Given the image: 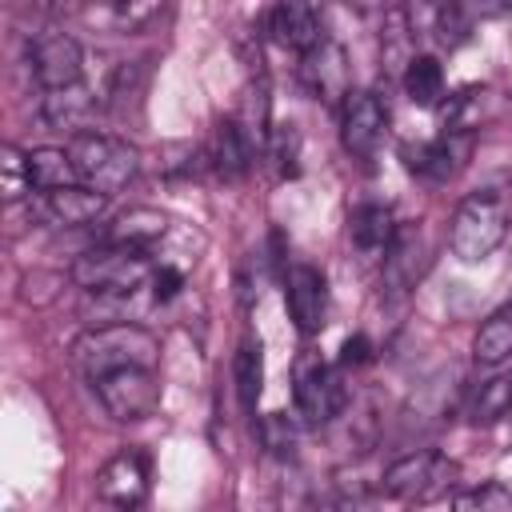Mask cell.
<instances>
[{
    "label": "cell",
    "instance_id": "6da1fadb",
    "mask_svg": "<svg viewBox=\"0 0 512 512\" xmlns=\"http://www.w3.org/2000/svg\"><path fill=\"white\" fill-rule=\"evenodd\" d=\"M508 224H512V188L508 184H484V188L468 192L452 216V232H448L452 256L464 264L488 260L504 244Z\"/></svg>",
    "mask_w": 512,
    "mask_h": 512
},
{
    "label": "cell",
    "instance_id": "7a4b0ae2",
    "mask_svg": "<svg viewBox=\"0 0 512 512\" xmlns=\"http://www.w3.org/2000/svg\"><path fill=\"white\" fill-rule=\"evenodd\" d=\"M72 360H76V368H80L88 380H96V376H104V372H112V368H132V364L156 368V364H160V340H156L148 328L128 324V320H120V324H100V328H88V332L72 344Z\"/></svg>",
    "mask_w": 512,
    "mask_h": 512
},
{
    "label": "cell",
    "instance_id": "3957f363",
    "mask_svg": "<svg viewBox=\"0 0 512 512\" xmlns=\"http://www.w3.org/2000/svg\"><path fill=\"white\" fill-rule=\"evenodd\" d=\"M152 276V260L148 248H124V244H100L92 252H84L72 264V280L84 292H96L104 300H124L132 296L144 280Z\"/></svg>",
    "mask_w": 512,
    "mask_h": 512
},
{
    "label": "cell",
    "instance_id": "277c9868",
    "mask_svg": "<svg viewBox=\"0 0 512 512\" xmlns=\"http://www.w3.org/2000/svg\"><path fill=\"white\" fill-rule=\"evenodd\" d=\"M68 156L72 168L80 176V184L96 188V192H120L136 172H140V152L108 132H76L68 140Z\"/></svg>",
    "mask_w": 512,
    "mask_h": 512
},
{
    "label": "cell",
    "instance_id": "5b68a950",
    "mask_svg": "<svg viewBox=\"0 0 512 512\" xmlns=\"http://www.w3.org/2000/svg\"><path fill=\"white\" fill-rule=\"evenodd\" d=\"M460 480V464L440 456V452H412V456H400L396 464H388L384 472V492L392 500H404V504H432V500H452V488Z\"/></svg>",
    "mask_w": 512,
    "mask_h": 512
},
{
    "label": "cell",
    "instance_id": "8992f818",
    "mask_svg": "<svg viewBox=\"0 0 512 512\" xmlns=\"http://www.w3.org/2000/svg\"><path fill=\"white\" fill-rule=\"evenodd\" d=\"M104 412L120 424L132 420H148L160 408V376L148 364H132V368H112L104 376L92 380Z\"/></svg>",
    "mask_w": 512,
    "mask_h": 512
},
{
    "label": "cell",
    "instance_id": "52a82bcc",
    "mask_svg": "<svg viewBox=\"0 0 512 512\" xmlns=\"http://www.w3.org/2000/svg\"><path fill=\"white\" fill-rule=\"evenodd\" d=\"M292 400H296V412L304 416V424H328L344 412V380L332 364L320 360V352H304L296 360V372H292Z\"/></svg>",
    "mask_w": 512,
    "mask_h": 512
},
{
    "label": "cell",
    "instance_id": "ba28073f",
    "mask_svg": "<svg viewBox=\"0 0 512 512\" xmlns=\"http://www.w3.org/2000/svg\"><path fill=\"white\" fill-rule=\"evenodd\" d=\"M388 136V108L376 92L368 88H348L340 100V144L352 156H372Z\"/></svg>",
    "mask_w": 512,
    "mask_h": 512
},
{
    "label": "cell",
    "instance_id": "9c48e42d",
    "mask_svg": "<svg viewBox=\"0 0 512 512\" xmlns=\"http://www.w3.org/2000/svg\"><path fill=\"white\" fill-rule=\"evenodd\" d=\"M28 68L36 76V84L48 92V88H64V84H80L84 76V52L80 44L68 36V32H40L32 36L28 44Z\"/></svg>",
    "mask_w": 512,
    "mask_h": 512
},
{
    "label": "cell",
    "instance_id": "30bf717a",
    "mask_svg": "<svg viewBox=\"0 0 512 512\" xmlns=\"http://www.w3.org/2000/svg\"><path fill=\"white\" fill-rule=\"evenodd\" d=\"M148 488H152V468H148V456L144 452H116L100 476H96V496L104 504H116V508H140L148 500Z\"/></svg>",
    "mask_w": 512,
    "mask_h": 512
},
{
    "label": "cell",
    "instance_id": "8fae6325",
    "mask_svg": "<svg viewBox=\"0 0 512 512\" xmlns=\"http://www.w3.org/2000/svg\"><path fill=\"white\" fill-rule=\"evenodd\" d=\"M284 304H288L292 324L304 336H316L324 328V316H328V280H324V272L312 268V264H292V272L284 276Z\"/></svg>",
    "mask_w": 512,
    "mask_h": 512
},
{
    "label": "cell",
    "instance_id": "7c38bea8",
    "mask_svg": "<svg viewBox=\"0 0 512 512\" xmlns=\"http://www.w3.org/2000/svg\"><path fill=\"white\" fill-rule=\"evenodd\" d=\"M108 208V192H96L88 184H68V188H52L40 192L32 200V212L56 228H84L92 220H100Z\"/></svg>",
    "mask_w": 512,
    "mask_h": 512
},
{
    "label": "cell",
    "instance_id": "4fadbf2b",
    "mask_svg": "<svg viewBox=\"0 0 512 512\" xmlns=\"http://www.w3.org/2000/svg\"><path fill=\"white\" fill-rule=\"evenodd\" d=\"M468 148H472V144H468V132H440L436 140H424V144L404 148V164H408V172H416L420 180L444 184V180H452V176L464 168Z\"/></svg>",
    "mask_w": 512,
    "mask_h": 512
},
{
    "label": "cell",
    "instance_id": "5bb4252c",
    "mask_svg": "<svg viewBox=\"0 0 512 512\" xmlns=\"http://www.w3.org/2000/svg\"><path fill=\"white\" fill-rule=\"evenodd\" d=\"M268 36L292 52L316 48L324 40V24H320L316 4L312 0H276L268 12Z\"/></svg>",
    "mask_w": 512,
    "mask_h": 512
},
{
    "label": "cell",
    "instance_id": "9a60e30c",
    "mask_svg": "<svg viewBox=\"0 0 512 512\" xmlns=\"http://www.w3.org/2000/svg\"><path fill=\"white\" fill-rule=\"evenodd\" d=\"M304 84L312 88L316 100H328V104H340L348 96V64H344V52L340 44L332 40H320L316 48L304 52Z\"/></svg>",
    "mask_w": 512,
    "mask_h": 512
},
{
    "label": "cell",
    "instance_id": "2e32d148",
    "mask_svg": "<svg viewBox=\"0 0 512 512\" xmlns=\"http://www.w3.org/2000/svg\"><path fill=\"white\" fill-rule=\"evenodd\" d=\"M396 212L388 204H360L352 208L348 216V236H352V248L364 256V260H384V252L392 248L396 240Z\"/></svg>",
    "mask_w": 512,
    "mask_h": 512
},
{
    "label": "cell",
    "instance_id": "e0dca14e",
    "mask_svg": "<svg viewBox=\"0 0 512 512\" xmlns=\"http://www.w3.org/2000/svg\"><path fill=\"white\" fill-rule=\"evenodd\" d=\"M96 112V96L88 84H64V88H48L40 100V120L56 132H80L88 124V116Z\"/></svg>",
    "mask_w": 512,
    "mask_h": 512
},
{
    "label": "cell",
    "instance_id": "ac0fdd59",
    "mask_svg": "<svg viewBox=\"0 0 512 512\" xmlns=\"http://www.w3.org/2000/svg\"><path fill=\"white\" fill-rule=\"evenodd\" d=\"M160 12H164V0H96L84 16L96 28H108L116 36H132V32H144Z\"/></svg>",
    "mask_w": 512,
    "mask_h": 512
},
{
    "label": "cell",
    "instance_id": "d6986e66",
    "mask_svg": "<svg viewBox=\"0 0 512 512\" xmlns=\"http://www.w3.org/2000/svg\"><path fill=\"white\" fill-rule=\"evenodd\" d=\"M420 252H424V248H420V228L400 224L392 248L384 252V284H388L392 292H408V288L416 284V276L424 272V256H420Z\"/></svg>",
    "mask_w": 512,
    "mask_h": 512
},
{
    "label": "cell",
    "instance_id": "ffe728a7",
    "mask_svg": "<svg viewBox=\"0 0 512 512\" xmlns=\"http://www.w3.org/2000/svg\"><path fill=\"white\" fill-rule=\"evenodd\" d=\"M252 156H256V148H252V140L244 136V128L236 124V116H228V120H220L216 124V132H212V168L224 176V180H240L248 168H252Z\"/></svg>",
    "mask_w": 512,
    "mask_h": 512
},
{
    "label": "cell",
    "instance_id": "44dd1931",
    "mask_svg": "<svg viewBox=\"0 0 512 512\" xmlns=\"http://www.w3.org/2000/svg\"><path fill=\"white\" fill-rule=\"evenodd\" d=\"M168 232L164 212L156 208H128L104 228V244H124V248H152Z\"/></svg>",
    "mask_w": 512,
    "mask_h": 512
},
{
    "label": "cell",
    "instance_id": "7402d4cb",
    "mask_svg": "<svg viewBox=\"0 0 512 512\" xmlns=\"http://www.w3.org/2000/svg\"><path fill=\"white\" fill-rule=\"evenodd\" d=\"M472 356H476L480 364H488V368L512 360V300H504V304L476 328Z\"/></svg>",
    "mask_w": 512,
    "mask_h": 512
},
{
    "label": "cell",
    "instance_id": "603a6c76",
    "mask_svg": "<svg viewBox=\"0 0 512 512\" xmlns=\"http://www.w3.org/2000/svg\"><path fill=\"white\" fill-rule=\"evenodd\" d=\"M404 96L416 104V108H436L440 96H444V68L436 56L428 52H416L404 68Z\"/></svg>",
    "mask_w": 512,
    "mask_h": 512
},
{
    "label": "cell",
    "instance_id": "cb8c5ba5",
    "mask_svg": "<svg viewBox=\"0 0 512 512\" xmlns=\"http://www.w3.org/2000/svg\"><path fill=\"white\" fill-rule=\"evenodd\" d=\"M508 412H512V368L480 380L472 400H468V420L472 424H496Z\"/></svg>",
    "mask_w": 512,
    "mask_h": 512
},
{
    "label": "cell",
    "instance_id": "d4e9b609",
    "mask_svg": "<svg viewBox=\"0 0 512 512\" xmlns=\"http://www.w3.org/2000/svg\"><path fill=\"white\" fill-rule=\"evenodd\" d=\"M28 176L36 192H52V188H68L80 184L68 148H32L28 152Z\"/></svg>",
    "mask_w": 512,
    "mask_h": 512
},
{
    "label": "cell",
    "instance_id": "484cf974",
    "mask_svg": "<svg viewBox=\"0 0 512 512\" xmlns=\"http://www.w3.org/2000/svg\"><path fill=\"white\" fill-rule=\"evenodd\" d=\"M232 380H236V392H240V404L252 412L260 392H264V356H260V344H240L236 356H232Z\"/></svg>",
    "mask_w": 512,
    "mask_h": 512
},
{
    "label": "cell",
    "instance_id": "4316f807",
    "mask_svg": "<svg viewBox=\"0 0 512 512\" xmlns=\"http://www.w3.org/2000/svg\"><path fill=\"white\" fill-rule=\"evenodd\" d=\"M432 32L444 48H460L472 36V8L464 0H440L432 8Z\"/></svg>",
    "mask_w": 512,
    "mask_h": 512
},
{
    "label": "cell",
    "instance_id": "83f0119b",
    "mask_svg": "<svg viewBox=\"0 0 512 512\" xmlns=\"http://www.w3.org/2000/svg\"><path fill=\"white\" fill-rule=\"evenodd\" d=\"M488 92L484 88H460L444 108H440V124L444 132H472L480 124V100Z\"/></svg>",
    "mask_w": 512,
    "mask_h": 512
},
{
    "label": "cell",
    "instance_id": "f1b7e54d",
    "mask_svg": "<svg viewBox=\"0 0 512 512\" xmlns=\"http://www.w3.org/2000/svg\"><path fill=\"white\" fill-rule=\"evenodd\" d=\"M0 172H4V200L16 204L32 192V176H28V152H20L16 144L0 148Z\"/></svg>",
    "mask_w": 512,
    "mask_h": 512
},
{
    "label": "cell",
    "instance_id": "f546056e",
    "mask_svg": "<svg viewBox=\"0 0 512 512\" xmlns=\"http://www.w3.org/2000/svg\"><path fill=\"white\" fill-rule=\"evenodd\" d=\"M268 152L280 168V176H300V132L296 124H280L268 136Z\"/></svg>",
    "mask_w": 512,
    "mask_h": 512
},
{
    "label": "cell",
    "instance_id": "4dcf8cb0",
    "mask_svg": "<svg viewBox=\"0 0 512 512\" xmlns=\"http://www.w3.org/2000/svg\"><path fill=\"white\" fill-rule=\"evenodd\" d=\"M452 504H456V508L500 512V508H512V492H508L500 480H488V484H480V488H472V492H460V496H452Z\"/></svg>",
    "mask_w": 512,
    "mask_h": 512
},
{
    "label": "cell",
    "instance_id": "1f68e13d",
    "mask_svg": "<svg viewBox=\"0 0 512 512\" xmlns=\"http://www.w3.org/2000/svg\"><path fill=\"white\" fill-rule=\"evenodd\" d=\"M264 444H268L276 456H292V448H296V424H292L284 412H272V416L264 420Z\"/></svg>",
    "mask_w": 512,
    "mask_h": 512
},
{
    "label": "cell",
    "instance_id": "d6a6232c",
    "mask_svg": "<svg viewBox=\"0 0 512 512\" xmlns=\"http://www.w3.org/2000/svg\"><path fill=\"white\" fill-rule=\"evenodd\" d=\"M148 288H152V300H156V304H168V300L180 296V288H184V272L172 268V264H160V268H152Z\"/></svg>",
    "mask_w": 512,
    "mask_h": 512
},
{
    "label": "cell",
    "instance_id": "836d02e7",
    "mask_svg": "<svg viewBox=\"0 0 512 512\" xmlns=\"http://www.w3.org/2000/svg\"><path fill=\"white\" fill-rule=\"evenodd\" d=\"M368 360H372V340H368L364 332L348 336L344 348H340V364H344V368H360V364H368Z\"/></svg>",
    "mask_w": 512,
    "mask_h": 512
},
{
    "label": "cell",
    "instance_id": "e575fe53",
    "mask_svg": "<svg viewBox=\"0 0 512 512\" xmlns=\"http://www.w3.org/2000/svg\"><path fill=\"white\" fill-rule=\"evenodd\" d=\"M20 8H32V12H68L76 8L80 0H16Z\"/></svg>",
    "mask_w": 512,
    "mask_h": 512
},
{
    "label": "cell",
    "instance_id": "d590c367",
    "mask_svg": "<svg viewBox=\"0 0 512 512\" xmlns=\"http://www.w3.org/2000/svg\"><path fill=\"white\" fill-rule=\"evenodd\" d=\"M476 12L480 16H508L512 12V0H476Z\"/></svg>",
    "mask_w": 512,
    "mask_h": 512
}]
</instances>
